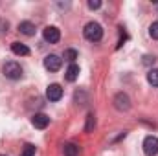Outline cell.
<instances>
[{
  "instance_id": "cell-9",
  "label": "cell",
  "mask_w": 158,
  "mask_h": 156,
  "mask_svg": "<svg viewBox=\"0 0 158 156\" xmlns=\"http://www.w3.org/2000/svg\"><path fill=\"white\" fill-rule=\"evenodd\" d=\"M19 31L22 35H26V37H31V35H35V24L30 22V20H22L19 24Z\"/></svg>"
},
{
  "instance_id": "cell-8",
  "label": "cell",
  "mask_w": 158,
  "mask_h": 156,
  "mask_svg": "<svg viewBox=\"0 0 158 156\" xmlns=\"http://www.w3.org/2000/svg\"><path fill=\"white\" fill-rule=\"evenodd\" d=\"M31 123H33L35 129H46L50 125V117L46 116V114H42V112H39V114H35V116L31 117Z\"/></svg>"
},
{
  "instance_id": "cell-6",
  "label": "cell",
  "mask_w": 158,
  "mask_h": 156,
  "mask_svg": "<svg viewBox=\"0 0 158 156\" xmlns=\"http://www.w3.org/2000/svg\"><path fill=\"white\" fill-rule=\"evenodd\" d=\"M42 37H44L46 42L55 44V42H59V39H61V31H59L55 26H46V28L42 30Z\"/></svg>"
},
{
  "instance_id": "cell-3",
  "label": "cell",
  "mask_w": 158,
  "mask_h": 156,
  "mask_svg": "<svg viewBox=\"0 0 158 156\" xmlns=\"http://www.w3.org/2000/svg\"><path fill=\"white\" fill-rule=\"evenodd\" d=\"M61 66H63V59H61L59 55L50 53V55L44 57V68H46L48 72H57Z\"/></svg>"
},
{
  "instance_id": "cell-14",
  "label": "cell",
  "mask_w": 158,
  "mask_h": 156,
  "mask_svg": "<svg viewBox=\"0 0 158 156\" xmlns=\"http://www.w3.org/2000/svg\"><path fill=\"white\" fill-rule=\"evenodd\" d=\"M64 59H66L70 64H74V61L77 59V51H76V50H64Z\"/></svg>"
},
{
  "instance_id": "cell-12",
  "label": "cell",
  "mask_w": 158,
  "mask_h": 156,
  "mask_svg": "<svg viewBox=\"0 0 158 156\" xmlns=\"http://www.w3.org/2000/svg\"><path fill=\"white\" fill-rule=\"evenodd\" d=\"M147 81H149V84L158 86V68H151L147 72Z\"/></svg>"
},
{
  "instance_id": "cell-5",
  "label": "cell",
  "mask_w": 158,
  "mask_h": 156,
  "mask_svg": "<svg viewBox=\"0 0 158 156\" xmlns=\"http://www.w3.org/2000/svg\"><path fill=\"white\" fill-rule=\"evenodd\" d=\"M143 153L147 156H156L158 154V138L156 136H147L143 140Z\"/></svg>"
},
{
  "instance_id": "cell-13",
  "label": "cell",
  "mask_w": 158,
  "mask_h": 156,
  "mask_svg": "<svg viewBox=\"0 0 158 156\" xmlns=\"http://www.w3.org/2000/svg\"><path fill=\"white\" fill-rule=\"evenodd\" d=\"M79 154V147L74 143H66L64 145V156H77Z\"/></svg>"
},
{
  "instance_id": "cell-4",
  "label": "cell",
  "mask_w": 158,
  "mask_h": 156,
  "mask_svg": "<svg viewBox=\"0 0 158 156\" xmlns=\"http://www.w3.org/2000/svg\"><path fill=\"white\" fill-rule=\"evenodd\" d=\"M114 107H116V110H119V112H125V110L131 109V99H129V96L125 92H118L114 96Z\"/></svg>"
},
{
  "instance_id": "cell-16",
  "label": "cell",
  "mask_w": 158,
  "mask_h": 156,
  "mask_svg": "<svg viewBox=\"0 0 158 156\" xmlns=\"http://www.w3.org/2000/svg\"><path fill=\"white\" fill-rule=\"evenodd\" d=\"M94 125H96L94 114H88V116H86V127H85V130H86V132H90V130L94 129Z\"/></svg>"
},
{
  "instance_id": "cell-10",
  "label": "cell",
  "mask_w": 158,
  "mask_h": 156,
  "mask_svg": "<svg viewBox=\"0 0 158 156\" xmlns=\"http://www.w3.org/2000/svg\"><path fill=\"white\" fill-rule=\"evenodd\" d=\"M11 51H13L15 55H20V57L30 55V48H28L26 44H22V42H13V44H11Z\"/></svg>"
},
{
  "instance_id": "cell-7",
  "label": "cell",
  "mask_w": 158,
  "mask_h": 156,
  "mask_svg": "<svg viewBox=\"0 0 158 156\" xmlns=\"http://www.w3.org/2000/svg\"><path fill=\"white\" fill-rule=\"evenodd\" d=\"M46 97L50 99V101H59L61 97H63V88H61V84H50L48 88H46Z\"/></svg>"
},
{
  "instance_id": "cell-19",
  "label": "cell",
  "mask_w": 158,
  "mask_h": 156,
  "mask_svg": "<svg viewBox=\"0 0 158 156\" xmlns=\"http://www.w3.org/2000/svg\"><path fill=\"white\" fill-rule=\"evenodd\" d=\"M88 7L90 9H98V7H101V2L99 0H88Z\"/></svg>"
},
{
  "instance_id": "cell-1",
  "label": "cell",
  "mask_w": 158,
  "mask_h": 156,
  "mask_svg": "<svg viewBox=\"0 0 158 156\" xmlns=\"http://www.w3.org/2000/svg\"><path fill=\"white\" fill-rule=\"evenodd\" d=\"M83 35H85V39L90 40V42H98L103 37V28L98 22H88L85 26V30H83Z\"/></svg>"
},
{
  "instance_id": "cell-11",
  "label": "cell",
  "mask_w": 158,
  "mask_h": 156,
  "mask_svg": "<svg viewBox=\"0 0 158 156\" xmlns=\"http://www.w3.org/2000/svg\"><path fill=\"white\" fill-rule=\"evenodd\" d=\"M77 77H79V66L74 63V64H70V66L66 68V72H64V79L70 81V83H74Z\"/></svg>"
},
{
  "instance_id": "cell-18",
  "label": "cell",
  "mask_w": 158,
  "mask_h": 156,
  "mask_svg": "<svg viewBox=\"0 0 158 156\" xmlns=\"http://www.w3.org/2000/svg\"><path fill=\"white\" fill-rule=\"evenodd\" d=\"M155 61H156L155 55H143V61H142V63H143L145 66H151V64H155Z\"/></svg>"
},
{
  "instance_id": "cell-15",
  "label": "cell",
  "mask_w": 158,
  "mask_h": 156,
  "mask_svg": "<svg viewBox=\"0 0 158 156\" xmlns=\"http://www.w3.org/2000/svg\"><path fill=\"white\" fill-rule=\"evenodd\" d=\"M20 156H35V145H31V143L24 145V149H22Z\"/></svg>"
},
{
  "instance_id": "cell-20",
  "label": "cell",
  "mask_w": 158,
  "mask_h": 156,
  "mask_svg": "<svg viewBox=\"0 0 158 156\" xmlns=\"http://www.w3.org/2000/svg\"><path fill=\"white\" fill-rule=\"evenodd\" d=\"M2 156H4V154H2Z\"/></svg>"
},
{
  "instance_id": "cell-2",
  "label": "cell",
  "mask_w": 158,
  "mask_h": 156,
  "mask_svg": "<svg viewBox=\"0 0 158 156\" xmlns=\"http://www.w3.org/2000/svg\"><path fill=\"white\" fill-rule=\"evenodd\" d=\"M2 72H4L6 77L11 79V81H17V79L22 77V66H20L19 63H15V61H7V63L2 66Z\"/></svg>"
},
{
  "instance_id": "cell-17",
  "label": "cell",
  "mask_w": 158,
  "mask_h": 156,
  "mask_svg": "<svg viewBox=\"0 0 158 156\" xmlns=\"http://www.w3.org/2000/svg\"><path fill=\"white\" fill-rule=\"evenodd\" d=\"M149 35L155 40H158V22H153V24L149 26Z\"/></svg>"
}]
</instances>
